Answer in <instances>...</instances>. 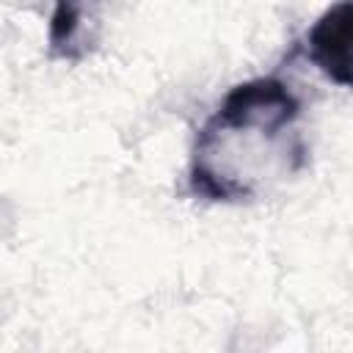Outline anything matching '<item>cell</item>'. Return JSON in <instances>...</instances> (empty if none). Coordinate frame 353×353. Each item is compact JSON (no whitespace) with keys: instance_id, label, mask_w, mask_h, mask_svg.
Segmentation results:
<instances>
[{"instance_id":"3957f363","label":"cell","mask_w":353,"mask_h":353,"mask_svg":"<svg viewBox=\"0 0 353 353\" xmlns=\"http://www.w3.org/2000/svg\"><path fill=\"white\" fill-rule=\"evenodd\" d=\"M80 28H83L80 6L58 3L52 8V17H50V52L55 58H69V61L80 58L83 55V47L77 44Z\"/></svg>"},{"instance_id":"6da1fadb","label":"cell","mask_w":353,"mask_h":353,"mask_svg":"<svg viewBox=\"0 0 353 353\" xmlns=\"http://www.w3.org/2000/svg\"><path fill=\"white\" fill-rule=\"evenodd\" d=\"M212 116L226 124L290 132V127L301 116V99L279 77H254L229 88Z\"/></svg>"},{"instance_id":"7a4b0ae2","label":"cell","mask_w":353,"mask_h":353,"mask_svg":"<svg viewBox=\"0 0 353 353\" xmlns=\"http://www.w3.org/2000/svg\"><path fill=\"white\" fill-rule=\"evenodd\" d=\"M309 61L336 85L353 88V0L325 8L306 33Z\"/></svg>"}]
</instances>
